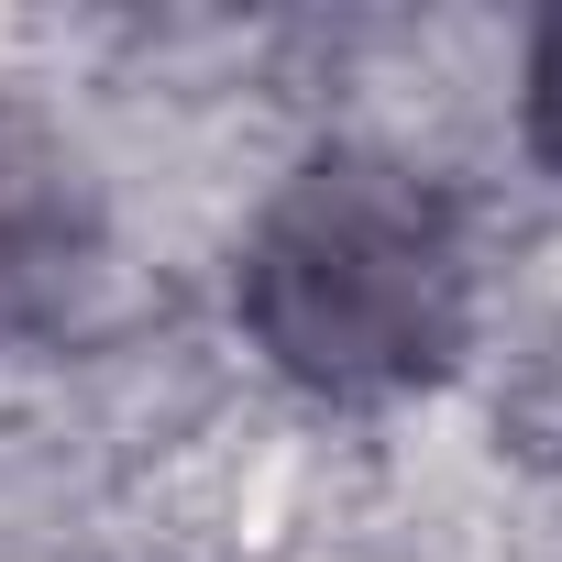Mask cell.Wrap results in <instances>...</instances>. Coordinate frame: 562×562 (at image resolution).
Here are the masks:
<instances>
[{"instance_id":"cell-1","label":"cell","mask_w":562,"mask_h":562,"mask_svg":"<svg viewBox=\"0 0 562 562\" xmlns=\"http://www.w3.org/2000/svg\"><path fill=\"white\" fill-rule=\"evenodd\" d=\"M463 232L430 177L386 155H321L276 188L243 243V321L254 342L321 397H386L452 364L463 342Z\"/></svg>"},{"instance_id":"cell-2","label":"cell","mask_w":562,"mask_h":562,"mask_svg":"<svg viewBox=\"0 0 562 562\" xmlns=\"http://www.w3.org/2000/svg\"><path fill=\"white\" fill-rule=\"evenodd\" d=\"M89 254H100V221H89L78 155L45 122L0 111V331L67 321V299L89 288Z\"/></svg>"},{"instance_id":"cell-3","label":"cell","mask_w":562,"mask_h":562,"mask_svg":"<svg viewBox=\"0 0 562 562\" xmlns=\"http://www.w3.org/2000/svg\"><path fill=\"white\" fill-rule=\"evenodd\" d=\"M529 122H540V144L562 155V23H540V56H529Z\"/></svg>"}]
</instances>
